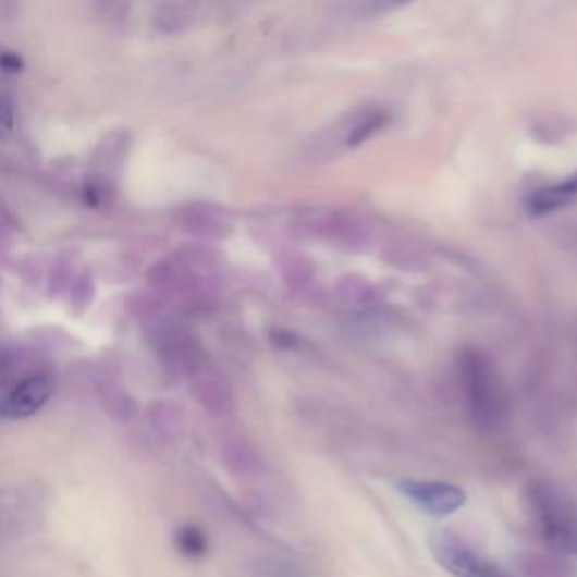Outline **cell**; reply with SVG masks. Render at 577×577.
Here are the masks:
<instances>
[{
	"mask_svg": "<svg viewBox=\"0 0 577 577\" xmlns=\"http://www.w3.org/2000/svg\"><path fill=\"white\" fill-rule=\"evenodd\" d=\"M458 383L465 408L478 429L492 431L503 425L507 415V393L496 366L483 349H461Z\"/></svg>",
	"mask_w": 577,
	"mask_h": 577,
	"instance_id": "6da1fadb",
	"label": "cell"
},
{
	"mask_svg": "<svg viewBox=\"0 0 577 577\" xmlns=\"http://www.w3.org/2000/svg\"><path fill=\"white\" fill-rule=\"evenodd\" d=\"M526 515L549 549L577 557V501L562 488L532 480L524 492Z\"/></svg>",
	"mask_w": 577,
	"mask_h": 577,
	"instance_id": "7a4b0ae2",
	"label": "cell"
},
{
	"mask_svg": "<svg viewBox=\"0 0 577 577\" xmlns=\"http://www.w3.org/2000/svg\"><path fill=\"white\" fill-rule=\"evenodd\" d=\"M429 549L433 560L452 577H512L501 564L474 549L454 530H433L429 535Z\"/></svg>",
	"mask_w": 577,
	"mask_h": 577,
	"instance_id": "3957f363",
	"label": "cell"
},
{
	"mask_svg": "<svg viewBox=\"0 0 577 577\" xmlns=\"http://www.w3.org/2000/svg\"><path fill=\"white\" fill-rule=\"evenodd\" d=\"M397 490L413 501L431 517H449L465 507L467 492L454 483H442V480H420V478H402L397 480Z\"/></svg>",
	"mask_w": 577,
	"mask_h": 577,
	"instance_id": "277c9868",
	"label": "cell"
},
{
	"mask_svg": "<svg viewBox=\"0 0 577 577\" xmlns=\"http://www.w3.org/2000/svg\"><path fill=\"white\" fill-rule=\"evenodd\" d=\"M54 393V379L48 372H37L21 379L16 386L0 402V415L10 420L32 418L39 413Z\"/></svg>",
	"mask_w": 577,
	"mask_h": 577,
	"instance_id": "5b68a950",
	"label": "cell"
},
{
	"mask_svg": "<svg viewBox=\"0 0 577 577\" xmlns=\"http://www.w3.org/2000/svg\"><path fill=\"white\" fill-rule=\"evenodd\" d=\"M575 199H577V174L555 185H547L532 192V195L526 199V210L530 217H547L570 206Z\"/></svg>",
	"mask_w": 577,
	"mask_h": 577,
	"instance_id": "8992f818",
	"label": "cell"
},
{
	"mask_svg": "<svg viewBox=\"0 0 577 577\" xmlns=\"http://www.w3.org/2000/svg\"><path fill=\"white\" fill-rule=\"evenodd\" d=\"M192 391H195V397L212 413H223L231 408L229 383L214 372L208 370L195 372V389Z\"/></svg>",
	"mask_w": 577,
	"mask_h": 577,
	"instance_id": "52a82bcc",
	"label": "cell"
},
{
	"mask_svg": "<svg viewBox=\"0 0 577 577\" xmlns=\"http://www.w3.org/2000/svg\"><path fill=\"white\" fill-rule=\"evenodd\" d=\"M519 568L526 577H573V566L562 553H526L519 557Z\"/></svg>",
	"mask_w": 577,
	"mask_h": 577,
	"instance_id": "ba28073f",
	"label": "cell"
},
{
	"mask_svg": "<svg viewBox=\"0 0 577 577\" xmlns=\"http://www.w3.org/2000/svg\"><path fill=\"white\" fill-rule=\"evenodd\" d=\"M389 122H391V115L386 111H381V109H372V111L361 113L357 118V122L352 124V130H349V134L345 138V145L347 147H361L366 140L377 136Z\"/></svg>",
	"mask_w": 577,
	"mask_h": 577,
	"instance_id": "9c48e42d",
	"label": "cell"
},
{
	"mask_svg": "<svg viewBox=\"0 0 577 577\" xmlns=\"http://www.w3.org/2000/svg\"><path fill=\"white\" fill-rule=\"evenodd\" d=\"M102 402L111 415H115L118 420H130L136 413V402L126 395L120 386H113V383H107L102 389Z\"/></svg>",
	"mask_w": 577,
	"mask_h": 577,
	"instance_id": "30bf717a",
	"label": "cell"
},
{
	"mask_svg": "<svg viewBox=\"0 0 577 577\" xmlns=\"http://www.w3.org/2000/svg\"><path fill=\"white\" fill-rule=\"evenodd\" d=\"M149 418H151V425L160 431V435H176L183 420H181V413L174 408V404H154L151 413H149Z\"/></svg>",
	"mask_w": 577,
	"mask_h": 577,
	"instance_id": "8fae6325",
	"label": "cell"
},
{
	"mask_svg": "<svg viewBox=\"0 0 577 577\" xmlns=\"http://www.w3.org/2000/svg\"><path fill=\"white\" fill-rule=\"evenodd\" d=\"M176 543H179V551L183 555H187V557H201L208 551L206 535L199 528H195V526L181 528L179 535H176Z\"/></svg>",
	"mask_w": 577,
	"mask_h": 577,
	"instance_id": "7c38bea8",
	"label": "cell"
},
{
	"mask_svg": "<svg viewBox=\"0 0 577 577\" xmlns=\"http://www.w3.org/2000/svg\"><path fill=\"white\" fill-rule=\"evenodd\" d=\"M14 132V102L0 95V140H8Z\"/></svg>",
	"mask_w": 577,
	"mask_h": 577,
	"instance_id": "4fadbf2b",
	"label": "cell"
},
{
	"mask_svg": "<svg viewBox=\"0 0 577 577\" xmlns=\"http://www.w3.org/2000/svg\"><path fill=\"white\" fill-rule=\"evenodd\" d=\"M0 69L5 73H19L23 71V59L16 52H3L0 54Z\"/></svg>",
	"mask_w": 577,
	"mask_h": 577,
	"instance_id": "5bb4252c",
	"label": "cell"
},
{
	"mask_svg": "<svg viewBox=\"0 0 577 577\" xmlns=\"http://www.w3.org/2000/svg\"><path fill=\"white\" fill-rule=\"evenodd\" d=\"M12 366H14V355H12L10 349L0 347V375L10 372V370H12Z\"/></svg>",
	"mask_w": 577,
	"mask_h": 577,
	"instance_id": "9a60e30c",
	"label": "cell"
},
{
	"mask_svg": "<svg viewBox=\"0 0 577 577\" xmlns=\"http://www.w3.org/2000/svg\"><path fill=\"white\" fill-rule=\"evenodd\" d=\"M395 3H410V0H395Z\"/></svg>",
	"mask_w": 577,
	"mask_h": 577,
	"instance_id": "2e32d148",
	"label": "cell"
}]
</instances>
